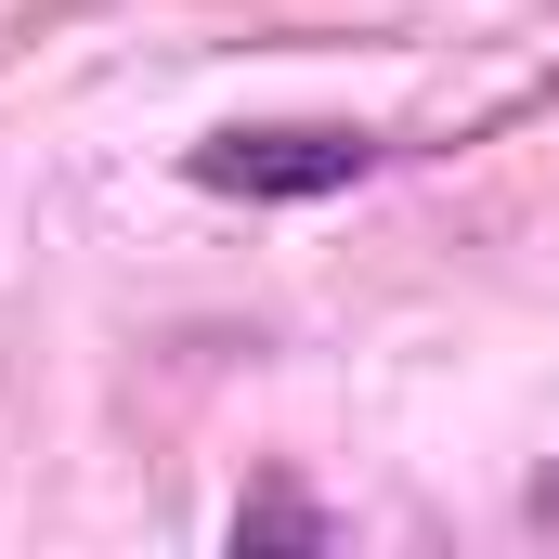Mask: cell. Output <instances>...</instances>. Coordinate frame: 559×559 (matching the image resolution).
I'll return each mask as SVG.
<instances>
[{
	"label": "cell",
	"mask_w": 559,
	"mask_h": 559,
	"mask_svg": "<svg viewBox=\"0 0 559 559\" xmlns=\"http://www.w3.org/2000/svg\"><path fill=\"white\" fill-rule=\"evenodd\" d=\"M209 195H248V209H299V195H338V182H365L378 169V143L338 131V118H286V131H209L182 156Z\"/></svg>",
	"instance_id": "6da1fadb"
},
{
	"label": "cell",
	"mask_w": 559,
	"mask_h": 559,
	"mask_svg": "<svg viewBox=\"0 0 559 559\" xmlns=\"http://www.w3.org/2000/svg\"><path fill=\"white\" fill-rule=\"evenodd\" d=\"M534 521H559V468H547V481H534Z\"/></svg>",
	"instance_id": "7a4b0ae2"
}]
</instances>
